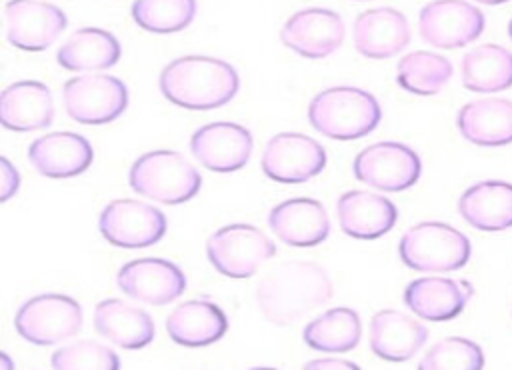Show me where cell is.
<instances>
[{
	"label": "cell",
	"instance_id": "37",
	"mask_svg": "<svg viewBox=\"0 0 512 370\" xmlns=\"http://www.w3.org/2000/svg\"><path fill=\"white\" fill-rule=\"evenodd\" d=\"M458 282H460V288H462L464 296H466V298H472V296H474V286H472L468 280H458Z\"/></svg>",
	"mask_w": 512,
	"mask_h": 370
},
{
	"label": "cell",
	"instance_id": "36",
	"mask_svg": "<svg viewBox=\"0 0 512 370\" xmlns=\"http://www.w3.org/2000/svg\"><path fill=\"white\" fill-rule=\"evenodd\" d=\"M306 368H330V370H356L358 364L340 358H318L306 364Z\"/></svg>",
	"mask_w": 512,
	"mask_h": 370
},
{
	"label": "cell",
	"instance_id": "19",
	"mask_svg": "<svg viewBox=\"0 0 512 370\" xmlns=\"http://www.w3.org/2000/svg\"><path fill=\"white\" fill-rule=\"evenodd\" d=\"M28 160L46 178H72L88 170L94 150L76 132H50L28 146Z\"/></svg>",
	"mask_w": 512,
	"mask_h": 370
},
{
	"label": "cell",
	"instance_id": "1",
	"mask_svg": "<svg viewBox=\"0 0 512 370\" xmlns=\"http://www.w3.org/2000/svg\"><path fill=\"white\" fill-rule=\"evenodd\" d=\"M262 316L286 326L332 298L328 272L312 260H288L270 268L254 290Z\"/></svg>",
	"mask_w": 512,
	"mask_h": 370
},
{
	"label": "cell",
	"instance_id": "22",
	"mask_svg": "<svg viewBox=\"0 0 512 370\" xmlns=\"http://www.w3.org/2000/svg\"><path fill=\"white\" fill-rule=\"evenodd\" d=\"M428 330L412 316L384 308L370 320V348L388 362L410 360L426 342Z\"/></svg>",
	"mask_w": 512,
	"mask_h": 370
},
{
	"label": "cell",
	"instance_id": "3",
	"mask_svg": "<svg viewBox=\"0 0 512 370\" xmlns=\"http://www.w3.org/2000/svg\"><path fill=\"white\" fill-rule=\"evenodd\" d=\"M378 100L356 86H330L318 92L308 106L312 128L334 140H358L380 124Z\"/></svg>",
	"mask_w": 512,
	"mask_h": 370
},
{
	"label": "cell",
	"instance_id": "25",
	"mask_svg": "<svg viewBox=\"0 0 512 370\" xmlns=\"http://www.w3.org/2000/svg\"><path fill=\"white\" fill-rule=\"evenodd\" d=\"M94 328L102 338L126 350H140L154 340L150 314L120 298H106L96 304Z\"/></svg>",
	"mask_w": 512,
	"mask_h": 370
},
{
	"label": "cell",
	"instance_id": "15",
	"mask_svg": "<svg viewBox=\"0 0 512 370\" xmlns=\"http://www.w3.org/2000/svg\"><path fill=\"white\" fill-rule=\"evenodd\" d=\"M118 288L134 300L164 306L174 302L186 288L184 272L164 258H136L116 274Z\"/></svg>",
	"mask_w": 512,
	"mask_h": 370
},
{
	"label": "cell",
	"instance_id": "2",
	"mask_svg": "<svg viewBox=\"0 0 512 370\" xmlns=\"http://www.w3.org/2000/svg\"><path fill=\"white\" fill-rule=\"evenodd\" d=\"M164 98L186 110H214L228 104L238 88V72L224 60L190 54L164 66L158 78Z\"/></svg>",
	"mask_w": 512,
	"mask_h": 370
},
{
	"label": "cell",
	"instance_id": "38",
	"mask_svg": "<svg viewBox=\"0 0 512 370\" xmlns=\"http://www.w3.org/2000/svg\"><path fill=\"white\" fill-rule=\"evenodd\" d=\"M474 2H480V4H488V6H496V4H504L508 0H474Z\"/></svg>",
	"mask_w": 512,
	"mask_h": 370
},
{
	"label": "cell",
	"instance_id": "17",
	"mask_svg": "<svg viewBox=\"0 0 512 370\" xmlns=\"http://www.w3.org/2000/svg\"><path fill=\"white\" fill-rule=\"evenodd\" d=\"M268 226L284 244L312 248L326 240L330 218L318 200L296 196L276 204L268 212Z\"/></svg>",
	"mask_w": 512,
	"mask_h": 370
},
{
	"label": "cell",
	"instance_id": "26",
	"mask_svg": "<svg viewBox=\"0 0 512 370\" xmlns=\"http://www.w3.org/2000/svg\"><path fill=\"white\" fill-rule=\"evenodd\" d=\"M456 126L460 134L478 146L512 144V100L482 98L458 110Z\"/></svg>",
	"mask_w": 512,
	"mask_h": 370
},
{
	"label": "cell",
	"instance_id": "27",
	"mask_svg": "<svg viewBox=\"0 0 512 370\" xmlns=\"http://www.w3.org/2000/svg\"><path fill=\"white\" fill-rule=\"evenodd\" d=\"M122 48L116 36L104 28H80L72 32L56 52V60L70 72H96L112 68Z\"/></svg>",
	"mask_w": 512,
	"mask_h": 370
},
{
	"label": "cell",
	"instance_id": "20",
	"mask_svg": "<svg viewBox=\"0 0 512 370\" xmlns=\"http://www.w3.org/2000/svg\"><path fill=\"white\" fill-rule=\"evenodd\" d=\"M336 214L340 230L356 240H376L388 234L398 220L396 206L368 190L344 192L338 198Z\"/></svg>",
	"mask_w": 512,
	"mask_h": 370
},
{
	"label": "cell",
	"instance_id": "29",
	"mask_svg": "<svg viewBox=\"0 0 512 370\" xmlns=\"http://www.w3.org/2000/svg\"><path fill=\"white\" fill-rule=\"evenodd\" d=\"M362 338V320L352 308H330L304 326L302 340L318 352L342 354Z\"/></svg>",
	"mask_w": 512,
	"mask_h": 370
},
{
	"label": "cell",
	"instance_id": "16",
	"mask_svg": "<svg viewBox=\"0 0 512 370\" xmlns=\"http://www.w3.org/2000/svg\"><path fill=\"white\" fill-rule=\"evenodd\" d=\"M192 156L212 172H236L252 154V134L236 122H212L190 138Z\"/></svg>",
	"mask_w": 512,
	"mask_h": 370
},
{
	"label": "cell",
	"instance_id": "5",
	"mask_svg": "<svg viewBox=\"0 0 512 370\" xmlns=\"http://www.w3.org/2000/svg\"><path fill=\"white\" fill-rule=\"evenodd\" d=\"M470 240L450 224L418 222L398 242L404 266L418 272H452L470 260Z\"/></svg>",
	"mask_w": 512,
	"mask_h": 370
},
{
	"label": "cell",
	"instance_id": "31",
	"mask_svg": "<svg viewBox=\"0 0 512 370\" xmlns=\"http://www.w3.org/2000/svg\"><path fill=\"white\" fill-rule=\"evenodd\" d=\"M450 78H452L450 60L426 50H416L406 54L404 58H400L396 66L398 86L418 96L438 94Z\"/></svg>",
	"mask_w": 512,
	"mask_h": 370
},
{
	"label": "cell",
	"instance_id": "10",
	"mask_svg": "<svg viewBox=\"0 0 512 370\" xmlns=\"http://www.w3.org/2000/svg\"><path fill=\"white\" fill-rule=\"evenodd\" d=\"M262 172L280 184H300L318 176L326 166L322 144L300 132L272 136L262 152Z\"/></svg>",
	"mask_w": 512,
	"mask_h": 370
},
{
	"label": "cell",
	"instance_id": "33",
	"mask_svg": "<svg viewBox=\"0 0 512 370\" xmlns=\"http://www.w3.org/2000/svg\"><path fill=\"white\" fill-rule=\"evenodd\" d=\"M482 366V348L476 342L462 336L442 338L418 362L420 370H480Z\"/></svg>",
	"mask_w": 512,
	"mask_h": 370
},
{
	"label": "cell",
	"instance_id": "8",
	"mask_svg": "<svg viewBox=\"0 0 512 370\" xmlns=\"http://www.w3.org/2000/svg\"><path fill=\"white\" fill-rule=\"evenodd\" d=\"M68 116L80 124L98 126L114 122L128 108V88L110 74H80L62 88Z\"/></svg>",
	"mask_w": 512,
	"mask_h": 370
},
{
	"label": "cell",
	"instance_id": "12",
	"mask_svg": "<svg viewBox=\"0 0 512 370\" xmlns=\"http://www.w3.org/2000/svg\"><path fill=\"white\" fill-rule=\"evenodd\" d=\"M418 30L436 48H460L482 34L484 14L464 0H432L420 10Z\"/></svg>",
	"mask_w": 512,
	"mask_h": 370
},
{
	"label": "cell",
	"instance_id": "11",
	"mask_svg": "<svg viewBox=\"0 0 512 370\" xmlns=\"http://www.w3.org/2000/svg\"><path fill=\"white\" fill-rule=\"evenodd\" d=\"M100 234L118 248H146L166 234L164 214L146 202L118 198L104 206L98 220Z\"/></svg>",
	"mask_w": 512,
	"mask_h": 370
},
{
	"label": "cell",
	"instance_id": "23",
	"mask_svg": "<svg viewBox=\"0 0 512 370\" xmlns=\"http://www.w3.org/2000/svg\"><path fill=\"white\" fill-rule=\"evenodd\" d=\"M458 212L472 228L482 232L512 228V184L504 180L472 184L462 192Z\"/></svg>",
	"mask_w": 512,
	"mask_h": 370
},
{
	"label": "cell",
	"instance_id": "4",
	"mask_svg": "<svg viewBox=\"0 0 512 370\" xmlns=\"http://www.w3.org/2000/svg\"><path fill=\"white\" fill-rule=\"evenodd\" d=\"M128 182L136 194L174 206L198 194L202 176L182 154L174 150H150L134 160Z\"/></svg>",
	"mask_w": 512,
	"mask_h": 370
},
{
	"label": "cell",
	"instance_id": "24",
	"mask_svg": "<svg viewBox=\"0 0 512 370\" xmlns=\"http://www.w3.org/2000/svg\"><path fill=\"white\" fill-rule=\"evenodd\" d=\"M228 330L224 310L210 300H188L176 306L166 318V332L172 342L186 348H202L218 342Z\"/></svg>",
	"mask_w": 512,
	"mask_h": 370
},
{
	"label": "cell",
	"instance_id": "18",
	"mask_svg": "<svg viewBox=\"0 0 512 370\" xmlns=\"http://www.w3.org/2000/svg\"><path fill=\"white\" fill-rule=\"evenodd\" d=\"M354 48L374 60L390 58L402 52L410 42L406 16L394 8H372L356 16L352 26Z\"/></svg>",
	"mask_w": 512,
	"mask_h": 370
},
{
	"label": "cell",
	"instance_id": "35",
	"mask_svg": "<svg viewBox=\"0 0 512 370\" xmlns=\"http://www.w3.org/2000/svg\"><path fill=\"white\" fill-rule=\"evenodd\" d=\"M0 200L6 202L10 200L20 186V174L18 170L12 166V162L8 158H0Z\"/></svg>",
	"mask_w": 512,
	"mask_h": 370
},
{
	"label": "cell",
	"instance_id": "14",
	"mask_svg": "<svg viewBox=\"0 0 512 370\" xmlns=\"http://www.w3.org/2000/svg\"><path fill=\"white\" fill-rule=\"evenodd\" d=\"M342 16L328 8H304L292 14L282 30L280 40L286 48L304 58H326L344 42Z\"/></svg>",
	"mask_w": 512,
	"mask_h": 370
},
{
	"label": "cell",
	"instance_id": "6",
	"mask_svg": "<svg viewBox=\"0 0 512 370\" xmlns=\"http://www.w3.org/2000/svg\"><path fill=\"white\" fill-rule=\"evenodd\" d=\"M274 254V242L252 224L222 226L206 242L210 264L234 280L250 278Z\"/></svg>",
	"mask_w": 512,
	"mask_h": 370
},
{
	"label": "cell",
	"instance_id": "34",
	"mask_svg": "<svg viewBox=\"0 0 512 370\" xmlns=\"http://www.w3.org/2000/svg\"><path fill=\"white\" fill-rule=\"evenodd\" d=\"M52 368L58 370H80V368H90V370H118L120 368V358L118 354L100 342L92 340H80V342H70L60 346L52 354Z\"/></svg>",
	"mask_w": 512,
	"mask_h": 370
},
{
	"label": "cell",
	"instance_id": "7",
	"mask_svg": "<svg viewBox=\"0 0 512 370\" xmlns=\"http://www.w3.org/2000/svg\"><path fill=\"white\" fill-rule=\"evenodd\" d=\"M14 326L16 332L30 344H58L80 332L82 306L66 294H38L18 308Z\"/></svg>",
	"mask_w": 512,
	"mask_h": 370
},
{
	"label": "cell",
	"instance_id": "39",
	"mask_svg": "<svg viewBox=\"0 0 512 370\" xmlns=\"http://www.w3.org/2000/svg\"><path fill=\"white\" fill-rule=\"evenodd\" d=\"M508 36H510V40H512V18H510V22H508Z\"/></svg>",
	"mask_w": 512,
	"mask_h": 370
},
{
	"label": "cell",
	"instance_id": "9",
	"mask_svg": "<svg viewBox=\"0 0 512 370\" xmlns=\"http://www.w3.org/2000/svg\"><path fill=\"white\" fill-rule=\"evenodd\" d=\"M356 180L384 192L412 188L420 174V156L400 142H376L360 150L352 162Z\"/></svg>",
	"mask_w": 512,
	"mask_h": 370
},
{
	"label": "cell",
	"instance_id": "21",
	"mask_svg": "<svg viewBox=\"0 0 512 370\" xmlns=\"http://www.w3.org/2000/svg\"><path fill=\"white\" fill-rule=\"evenodd\" d=\"M54 102L50 88L38 80H20L0 94V124L12 132L42 130L52 124Z\"/></svg>",
	"mask_w": 512,
	"mask_h": 370
},
{
	"label": "cell",
	"instance_id": "30",
	"mask_svg": "<svg viewBox=\"0 0 512 370\" xmlns=\"http://www.w3.org/2000/svg\"><path fill=\"white\" fill-rule=\"evenodd\" d=\"M462 84L472 92H500L512 86V52L482 44L462 58Z\"/></svg>",
	"mask_w": 512,
	"mask_h": 370
},
{
	"label": "cell",
	"instance_id": "13",
	"mask_svg": "<svg viewBox=\"0 0 512 370\" xmlns=\"http://www.w3.org/2000/svg\"><path fill=\"white\" fill-rule=\"evenodd\" d=\"M6 38L26 52L46 50L66 28V14L40 0H8L4 8Z\"/></svg>",
	"mask_w": 512,
	"mask_h": 370
},
{
	"label": "cell",
	"instance_id": "32",
	"mask_svg": "<svg viewBox=\"0 0 512 370\" xmlns=\"http://www.w3.org/2000/svg\"><path fill=\"white\" fill-rule=\"evenodd\" d=\"M196 16V0H134L132 18L138 28L172 34L188 28Z\"/></svg>",
	"mask_w": 512,
	"mask_h": 370
},
{
	"label": "cell",
	"instance_id": "28",
	"mask_svg": "<svg viewBox=\"0 0 512 370\" xmlns=\"http://www.w3.org/2000/svg\"><path fill=\"white\" fill-rule=\"evenodd\" d=\"M466 300L460 282L440 276L416 278L404 290V304L416 316L430 322L456 318L464 310Z\"/></svg>",
	"mask_w": 512,
	"mask_h": 370
}]
</instances>
